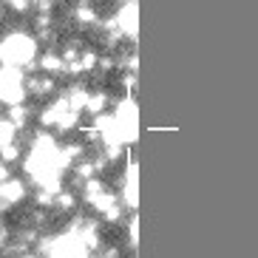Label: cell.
Wrapping results in <instances>:
<instances>
[{"instance_id":"6da1fadb","label":"cell","mask_w":258,"mask_h":258,"mask_svg":"<svg viewBox=\"0 0 258 258\" xmlns=\"http://www.w3.org/2000/svg\"><path fill=\"white\" fill-rule=\"evenodd\" d=\"M0 66L37 69V40L23 29H12L0 37Z\"/></svg>"},{"instance_id":"7a4b0ae2","label":"cell","mask_w":258,"mask_h":258,"mask_svg":"<svg viewBox=\"0 0 258 258\" xmlns=\"http://www.w3.org/2000/svg\"><path fill=\"white\" fill-rule=\"evenodd\" d=\"M26 77L23 69H12V66H0V102L6 105H20L26 102Z\"/></svg>"},{"instance_id":"3957f363","label":"cell","mask_w":258,"mask_h":258,"mask_svg":"<svg viewBox=\"0 0 258 258\" xmlns=\"http://www.w3.org/2000/svg\"><path fill=\"white\" fill-rule=\"evenodd\" d=\"M26 91H29V97H40V99L51 97V94H57V77L37 71V74L26 77Z\"/></svg>"},{"instance_id":"277c9868","label":"cell","mask_w":258,"mask_h":258,"mask_svg":"<svg viewBox=\"0 0 258 258\" xmlns=\"http://www.w3.org/2000/svg\"><path fill=\"white\" fill-rule=\"evenodd\" d=\"M26 193H29V187H26L23 179H17V176H12V179H6V182L0 184V202L6 207L12 205H20L26 199Z\"/></svg>"},{"instance_id":"5b68a950","label":"cell","mask_w":258,"mask_h":258,"mask_svg":"<svg viewBox=\"0 0 258 258\" xmlns=\"http://www.w3.org/2000/svg\"><path fill=\"white\" fill-rule=\"evenodd\" d=\"M37 71H43V74H66L69 71V62L62 60V54L60 51H54V48H46V51L37 57Z\"/></svg>"},{"instance_id":"8992f818","label":"cell","mask_w":258,"mask_h":258,"mask_svg":"<svg viewBox=\"0 0 258 258\" xmlns=\"http://www.w3.org/2000/svg\"><path fill=\"white\" fill-rule=\"evenodd\" d=\"M114 20L125 37L137 40V3H122V9L116 12Z\"/></svg>"},{"instance_id":"52a82bcc","label":"cell","mask_w":258,"mask_h":258,"mask_svg":"<svg viewBox=\"0 0 258 258\" xmlns=\"http://www.w3.org/2000/svg\"><path fill=\"white\" fill-rule=\"evenodd\" d=\"M71 17H74V23L80 26V29H88V26L99 23V12L91 6V3H85V0H80V3L71 9Z\"/></svg>"},{"instance_id":"ba28073f","label":"cell","mask_w":258,"mask_h":258,"mask_svg":"<svg viewBox=\"0 0 258 258\" xmlns=\"http://www.w3.org/2000/svg\"><path fill=\"white\" fill-rule=\"evenodd\" d=\"M31 116H34V108L26 105V102H20V105H9V108H6V119H9V122H15L17 131L29 128V119H31Z\"/></svg>"},{"instance_id":"9c48e42d","label":"cell","mask_w":258,"mask_h":258,"mask_svg":"<svg viewBox=\"0 0 258 258\" xmlns=\"http://www.w3.org/2000/svg\"><path fill=\"white\" fill-rule=\"evenodd\" d=\"M108 102H111V97H108L105 91L88 94V102H85V114H91V116H99V114H105Z\"/></svg>"},{"instance_id":"30bf717a","label":"cell","mask_w":258,"mask_h":258,"mask_svg":"<svg viewBox=\"0 0 258 258\" xmlns=\"http://www.w3.org/2000/svg\"><path fill=\"white\" fill-rule=\"evenodd\" d=\"M77 205H80V199H77L74 190H57V196H54V207H57V210L71 213Z\"/></svg>"},{"instance_id":"8fae6325","label":"cell","mask_w":258,"mask_h":258,"mask_svg":"<svg viewBox=\"0 0 258 258\" xmlns=\"http://www.w3.org/2000/svg\"><path fill=\"white\" fill-rule=\"evenodd\" d=\"M20 156H23V145L17 142V139H15V142H9V145H3V148H0V162H6V165L17 162Z\"/></svg>"},{"instance_id":"7c38bea8","label":"cell","mask_w":258,"mask_h":258,"mask_svg":"<svg viewBox=\"0 0 258 258\" xmlns=\"http://www.w3.org/2000/svg\"><path fill=\"white\" fill-rule=\"evenodd\" d=\"M15 139H17V125L9 122L6 116H0V148L9 142H15Z\"/></svg>"},{"instance_id":"4fadbf2b","label":"cell","mask_w":258,"mask_h":258,"mask_svg":"<svg viewBox=\"0 0 258 258\" xmlns=\"http://www.w3.org/2000/svg\"><path fill=\"white\" fill-rule=\"evenodd\" d=\"M6 179H12V167H9L6 162H0V184L6 182Z\"/></svg>"},{"instance_id":"5bb4252c","label":"cell","mask_w":258,"mask_h":258,"mask_svg":"<svg viewBox=\"0 0 258 258\" xmlns=\"http://www.w3.org/2000/svg\"><path fill=\"white\" fill-rule=\"evenodd\" d=\"M48 3H57V0H48Z\"/></svg>"}]
</instances>
